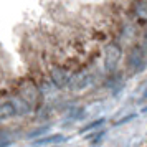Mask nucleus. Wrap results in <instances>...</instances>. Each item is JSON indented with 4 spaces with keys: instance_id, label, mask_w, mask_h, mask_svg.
<instances>
[{
    "instance_id": "obj_1",
    "label": "nucleus",
    "mask_w": 147,
    "mask_h": 147,
    "mask_svg": "<svg viewBox=\"0 0 147 147\" xmlns=\"http://www.w3.org/2000/svg\"><path fill=\"white\" fill-rule=\"evenodd\" d=\"M66 137L61 136V134H51V136H47L43 139H35L32 142V147H43V146H50V144H60V142H65Z\"/></svg>"
},
{
    "instance_id": "obj_2",
    "label": "nucleus",
    "mask_w": 147,
    "mask_h": 147,
    "mask_svg": "<svg viewBox=\"0 0 147 147\" xmlns=\"http://www.w3.org/2000/svg\"><path fill=\"white\" fill-rule=\"evenodd\" d=\"M13 117H17V113H15L12 101H2L0 102V121H8Z\"/></svg>"
},
{
    "instance_id": "obj_3",
    "label": "nucleus",
    "mask_w": 147,
    "mask_h": 147,
    "mask_svg": "<svg viewBox=\"0 0 147 147\" xmlns=\"http://www.w3.org/2000/svg\"><path fill=\"white\" fill-rule=\"evenodd\" d=\"M12 142H13V137L10 136V132L0 131V147H10Z\"/></svg>"
},
{
    "instance_id": "obj_4",
    "label": "nucleus",
    "mask_w": 147,
    "mask_h": 147,
    "mask_svg": "<svg viewBox=\"0 0 147 147\" xmlns=\"http://www.w3.org/2000/svg\"><path fill=\"white\" fill-rule=\"evenodd\" d=\"M102 122H104V117H101V119H96V121H93V122H89L88 126H84V127H83V129L80 131V132H81V134H84V132H88V131H91V129H96V127H99Z\"/></svg>"
},
{
    "instance_id": "obj_5",
    "label": "nucleus",
    "mask_w": 147,
    "mask_h": 147,
    "mask_svg": "<svg viewBox=\"0 0 147 147\" xmlns=\"http://www.w3.org/2000/svg\"><path fill=\"white\" fill-rule=\"evenodd\" d=\"M47 131H50V126H41L40 129H35L32 134H28V139H33L36 136H43V134H47Z\"/></svg>"
},
{
    "instance_id": "obj_6",
    "label": "nucleus",
    "mask_w": 147,
    "mask_h": 147,
    "mask_svg": "<svg viewBox=\"0 0 147 147\" xmlns=\"http://www.w3.org/2000/svg\"><path fill=\"white\" fill-rule=\"evenodd\" d=\"M134 117H136V116H134V114H131V116H126V117H122V119H121V121H117V122H116V124H122V122H127V121L134 119Z\"/></svg>"
}]
</instances>
